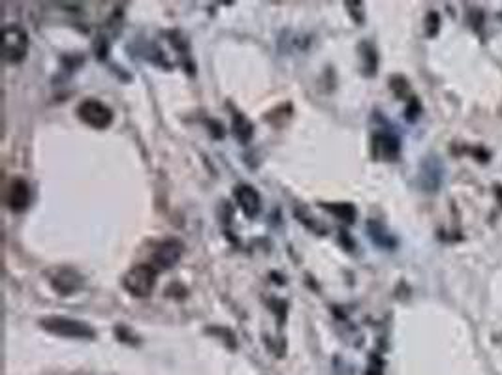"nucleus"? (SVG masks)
Returning a JSON list of instances; mask_svg holds the SVG:
<instances>
[{
  "instance_id": "11",
  "label": "nucleus",
  "mask_w": 502,
  "mask_h": 375,
  "mask_svg": "<svg viewBox=\"0 0 502 375\" xmlns=\"http://www.w3.org/2000/svg\"><path fill=\"white\" fill-rule=\"evenodd\" d=\"M369 237L373 242L380 248L391 250L395 246V239L384 229V225L380 222H369Z\"/></svg>"
},
{
  "instance_id": "6",
  "label": "nucleus",
  "mask_w": 502,
  "mask_h": 375,
  "mask_svg": "<svg viewBox=\"0 0 502 375\" xmlns=\"http://www.w3.org/2000/svg\"><path fill=\"white\" fill-rule=\"evenodd\" d=\"M49 282H51V287L59 294H72L83 287L81 274L74 269H68V267L56 269L55 274L49 278Z\"/></svg>"
},
{
  "instance_id": "5",
  "label": "nucleus",
  "mask_w": 502,
  "mask_h": 375,
  "mask_svg": "<svg viewBox=\"0 0 502 375\" xmlns=\"http://www.w3.org/2000/svg\"><path fill=\"white\" fill-rule=\"evenodd\" d=\"M183 255V242L177 239H168L162 240V242L154 248L153 252V259H151V264H153L156 270H168L174 269L177 261Z\"/></svg>"
},
{
  "instance_id": "12",
  "label": "nucleus",
  "mask_w": 502,
  "mask_h": 375,
  "mask_svg": "<svg viewBox=\"0 0 502 375\" xmlns=\"http://www.w3.org/2000/svg\"><path fill=\"white\" fill-rule=\"evenodd\" d=\"M328 212H331L335 216V218H338L341 222H346V223H352L353 220H356V207H353L352 203H333V205H328L323 203L322 205Z\"/></svg>"
},
{
  "instance_id": "2",
  "label": "nucleus",
  "mask_w": 502,
  "mask_h": 375,
  "mask_svg": "<svg viewBox=\"0 0 502 375\" xmlns=\"http://www.w3.org/2000/svg\"><path fill=\"white\" fill-rule=\"evenodd\" d=\"M156 276H159V270L154 269L153 264H136L124 274V289L139 299L149 297L154 289V284H156Z\"/></svg>"
},
{
  "instance_id": "14",
  "label": "nucleus",
  "mask_w": 502,
  "mask_h": 375,
  "mask_svg": "<svg viewBox=\"0 0 502 375\" xmlns=\"http://www.w3.org/2000/svg\"><path fill=\"white\" fill-rule=\"evenodd\" d=\"M438 29H441V17H438V14H435V11H431V14H427L426 17L427 36L435 38V36L438 34Z\"/></svg>"
},
{
  "instance_id": "3",
  "label": "nucleus",
  "mask_w": 502,
  "mask_h": 375,
  "mask_svg": "<svg viewBox=\"0 0 502 375\" xmlns=\"http://www.w3.org/2000/svg\"><path fill=\"white\" fill-rule=\"evenodd\" d=\"M4 38V56L10 64H19L26 58L29 53V36L17 25L4 26L2 31Z\"/></svg>"
},
{
  "instance_id": "15",
  "label": "nucleus",
  "mask_w": 502,
  "mask_h": 375,
  "mask_svg": "<svg viewBox=\"0 0 502 375\" xmlns=\"http://www.w3.org/2000/svg\"><path fill=\"white\" fill-rule=\"evenodd\" d=\"M391 88H393L397 96H405V92L408 91V85H406V81L403 79V77L397 76L391 79Z\"/></svg>"
},
{
  "instance_id": "10",
  "label": "nucleus",
  "mask_w": 502,
  "mask_h": 375,
  "mask_svg": "<svg viewBox=\"0 0 502 375\" xmlns=\"http://www.w3.org/2000/svg\"><path fill=\"white\" fill-rule=\"evenodd\" d=\"M231 132L236 135V139L243 145L251 141L252 135H254V126L252 122L241 115V113H234V122H231Z\"/></svg>"
},
{
  "instance_id": "1",
  "label": "nucleus",
  "mask_w": 502,
  "mask_h": 375,
  "mask_svg": "<svg viewBox=\"0 0 502 375\" xmlns=\"http://www.w3.org/2000/svg\"><path fill=\"white\" fill-rule=\"evenodd\" d=\"M41 329L62 338H81V340H93L96 332L91 329L87 323L70 317H61V315H49L40 321Z\"/></svg>"
},
{
  "instance_id": "16",
  "label": "nucleus",
  "mask_w": 502,
  "mask_h": 375,
  "mask_svg": "<svg viewBox=\"0 0 502 375\" xmlns=\"http://www.w3.org/2000/svg\"><path fill=\"white\" fill-rule=\"evenodd\" d=\"M497 197H498V203H501V207H502V186L497 188Z\"/></svg>"
},
{
  "instance_id": "7",
  "label": "nucleus",
  "mask_w": 502,
  "mask_h": 375,
  "mask_svg": "<svg viewBox=\"0 0 502 375\" xmlns=\"http://www.w3.org/2000/svg\"><path fill=\"white\" fill-rule=\"evenodd\" d=\"M234 197H236L237 201V207L241 208V212L245 214L246 218H256L261 208L260 193H258L251 184H239V186L236 188V192H234Z\"/></svg>"
},
{
  "instance_id": "9",
  "label": "nucleus",
  "mask_w": 502,
  "mask_h": 375,
  "mask_svg": "<svg viewBox=\"0 0 502 375\" xmlns=\"http://www.w3.org/2000/svg\"><path fill=\"white\" fill-rule=\"evenodd\" d=\"M8 205L14 212H25L31 205V186L23 178H16L8 193Z\"/></svg>"
},
{
  "instance_id": "13",
  "label": "nucleus",
  "mask_w": 502,
  "mask_h": 375,
  "mask_svg": "<svg viewBox=\"0 0 502 375\" xmlns=\"http://www.w3.org/2000/svg\"><path fill=\"white\" fill-rule=\"evenodd\" d=\"M361 51V61H363V73L365 76H374L376 68H378V55L374 51V47L371 43H363L359 47Z\"/></svg>"
},
{
  "instance_id": "8",
  "label": "nucleus",
  "mask_w": 502,
  "mask_h": 375,
  "mask_svg": "<svg viewBox=\"0 0 502 375\" xmlns=\"http://www.w3.org/2000/svg\"><path fill=\"white\" fill-rule=\"evenodd\" d=\"M373 154L378 160H397L399 156V139L391 133H376L373 139Z\"/></svg>"
},
{
  "instance_id": "4",
  "label": "nucleus",
  "mask_w": 502,
  "mask_h": 375,
  "mask_svg": "<svg viewBox=\"0 0 502 375\" xmlns=\"http://www.w3.org/2000/svg\"><path fill=\"white\" fill-rule=\"evenodd\" d=\"M77 117L94 130H106L111 126L113 113L106 103L98 100H85L77 107Z\"/></svg>"
}]
</instances>
